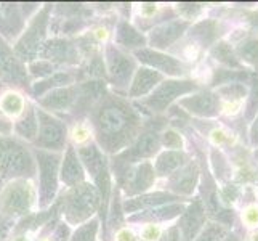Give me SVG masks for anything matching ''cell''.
Wrapping results in <instances>:
<instances>
[{
	"instance_id": "15",
	"label": "cell",
	"mask_w": 258,
	"mask_h": 241,
	"mask_svg": "<svg viewBox=\"0 0 258 241\" xmlns=\"http://www.w3.org/2000/svg\"><path fill=\"white\" fill-rule=\"evenodd\" d=\"M37 58L47 60L59 69H76L82 63V55L76 40L59 35H50L42 45Z\"/></svg>"
},
{
	"instance_id": "16",
	"label": "cell",
	"mask_w": 258,
	"mask_h": 241,
	"mask_svg": "<svg viewBox=\"0 0 258 241\" xmlns=\"http://www.w3.org/2000/svg\"><path fill=\"white\" fill-rule=\"evenodd\" d=\"M132 55L135 57L140 66H146L149 69H154L168 79H181V76L186 71L181 61L167 52H159V50L145 47V49L135 50Z\"/></svg>"
},
{
	"instance_id": "36",
	"label": "cell",
	"mask_w": 258,
	"mask_h": 241,
	"mask_svg": "<svg viewBox=\"0 0 258 241\" xmlns=\"http://www.w3.org/2000/svg\"><path fill=\"white\" fill-rule=\"evenodd\" d=\"M100 239V220L98 217L73 230L68 241H98Z\"/></svg>"
},
{
	"instance_id": "1",
	"label": "cell",
	"mask_w": 258,
	"mask_h": 241,
	"mask_svg": "<svg viewBox=\"0 0 258 241\" xmlns=\"http://www.w3.org/2000/svg\"><path fill=\"white\" fill-rule=\"evenodd\" d=\"M93 141L103 153L112 158L127 150L140 135L145 118L127 97L106 93L87 116Z\"/></svg>"
},
{
	"instance_id": "24",
	"label": "cell",
	"mask_w": 258,
	"mask_h": 241,
	"mask_svg": "<svg viewBox=\"0 0 258 241\" xmlns=\"http://www.w3.org/2000/svg\"><path fill=\"white\" fill-rule=\"evenodd\" d=\"M180 198L172 193H168L165 190H151L148 193L133 196V198H122V209L123 214L132 216V214H137L140 211H146V209H153L157 206H164V204H170V203H178Z\"/></svg>"
},
{
	"instance_id": "27",
	"label": "cell",
	"mask_w": 258,
	"mask_h": 241,
	"mask_svg": "<svg viewBox=\"0 0 258 241\" xmlns=\"http://www.w3.org/2000/svg\"><path fill=\"white\" fill-rule=\"evenodd\" d=\"M178 106H181L189 114L199 116V118H212L218 113L220 102L218 97L212 92H198L186 95L178 100Z\"/></svg>"
},
{
	"instance_id": "30",
	"label": "cell",
	"mask_w": 258,
	"mask_h": 241,
	"mask_svg": "<svg viewBox=\"0 0 258 241\" xmlns=\"http://www.w3.org/2000/svg\"><path fill=\"white\" fill-rule=\"evenodd\" d=\"M151 163H153L157 178H167L188 163V156H186L183 150H161L154 158V161H151Z\"/></svg>"
},
{
	"instance_id": "10",
	"label": "cell",
	"mask_w": 258,
	"mask_h": 241,
	"mask_svg": "<svg viewBox=\"0 0 258 241\" xmlns=\"http://www.w3.org/2000/svg\"><path fill=\"white\" fill-rule=\"evenodd\" d=\"M103 60L106 68V82L112 93L127 97L133 74L138 69V61L130 52H125L109 42L103 49Z\"/></svg>"
},
{
	"instance_id": "5",
	"label": "cell",
	"mask_w": 258,
	"mask_h": 241,
	"mask_svg": "<svg viewBox=\"0 0 258 241\" xmlns=\"http://www.w3.org/2000/svg\"><path fill=\"white\" fill-rule=\"evenodd\" d=\"M100 16L92 4H74V2H59L53 4L50 18V35L76 39L84 34L92 23Z\"/></svg>"
},
{
	"instance_id": "50",
	"label": "cell",
	"mask_w": 258,
	"mask_h": 241,
	"mask_svg": "<svg viewBox=\"0 0 258 241\" xmlns=\"http://www.w3.org/2000/svg\"><path fill=\"white\" fill-rule=\"evenodd\" d=\"M247 219L250 220V222H256V220H258V211H255V209L248 211V214H247Z\"/></svg>"
},
{
	"instance_id": "20",
	"label": "cell",
	"mask_w": 258,
	"mask_h": 241,
	"mask_svg": "<svg viewBox=\"0 0 258 241\" xmlns=\"http://www.w3.org/2000/svg\"><path fill=\"white\" fill-rule=\"evenodd\" d=\"M186 206L183 203H170V204H164V206H157L153 209H146V211H140L137 214H132V216L125 217V224L130 227H137V225H143V224H157L162 225L167 222H172L178 219L183 214Z\"/></svg>"
},
{
	"instance_id": "12",
	"label": "cell",
	"mask_w": 258,
	"mask_h": 241,
	"mask_svg": "<svg viewBox=\"0 0 258 241\" xmlns=\"http://www.w3.org/2000/svg\"><path fill=\"white\" fill-rule=\"evenodd\" d=\"M42 2H0V37L13 45Z\"/></svg>"
},
{
	"instance_id": "2",
	"label": "cell",
	"mask_w": 258,
	"mask_h": 241,
	"mask_svg": "<svg viewBox=\"0 0 258 241\" xmlns=\"http://www.w3.org/2000/svg\"><path fill=\"white\" fill-rule=\"evenodd\" d=\"M55 204L59 219L74 230L98 217L101 200L96 186L87 180L73 188H61Z\"/></svg>"
},
{
	"instance_id": "48",
	"label": "cell",
	"mask_w": 258,
	"mask_h": 241,
	"mask_svg": "<svg viewBox=\"0 0 258 241\" xmlns=\"http://www.w3.org/2000/svg\"><path fill=\"white\" fill-rule=\"evenodd\" d=\"M237 196V190H236V186H231V185H228V186H225L223 190H221V198H223L225 201H233L234 198Z\"/></svg>"
},
{
	"instance_id": "38",
	"label": "cell",
	"mask_w": 258,
	"mask_h": 241,
	"mask_svg": "<svg viewBox=\"0 0 258 241\" xmlns=\"http://www.w3.org/2000/svg\"><path fill=\"white\" fill-rule=\"evenodd\" d=\"M183 137L181 133L172 129V127H165L162 132H161V147L165 148V150H176V151H181L183 148Z\"/></svg>"
},
{
	"instance_id": "7",
	"label": "cell",
	"mask_w": 258,
	"mask_h": 241,
	"mask_svg": "<svg viewBox=\"0 0 258 241\" xmlns=\"http://www.w3.org/2000/svg\"><path fill=\"white\" fill-rule=\"evenodd\" d=\"M35 158V185H37V211H45L55 204L61 191L59 164L63 153H51L32 148Z\"/></svg>"
},
{
	"instance_id": "52",
	"label": "cell",
	"mask_w": 258,
	"mask_h": 241,
	"mask_svg": "<svg viewBox=\"0 0 258 241\" xmlns=\"http://www.w3.org/2000/svg\"><path fill=\"white\" fill-rule=\"evenodd\" d=\"M5 88H7V85H4L2 82H0V95H2V93L5 92Z\"/></svg>"
},
{
	"instance_id": "32",
	"label": "cell",
	"mask_w": 258,
	"mask_h": 241,
	"mask_svg": "<svg viewBox=\"0 0 258 241\" xmlns=\"http://www.w3.org/2000/svg\"><path fill=\"white\" fill-rule=\"evenodd\" d=\"M29 102H31V98L26 92L7 87L5 92L0 95V110H2L12 121H16L24 113Z\"/></svg>"
},
{
	"instance_id": "46",
	"label": "cell",
	"mask_w": 258,
	"mask_h": 241,
	"mask_svg": "<svg viewBox=\"0 0 258 241\" xmlns=\"http://www.w3.org/2000/svg\"><path fill=\"white\" fill-rule=\"evenodd\" d=\"M157 241H181V238H180V230H178L176 225L167 227V228H164L162 235L159 236Z\"/></svg>"
},
{
	"instance_id": "49",
	"label": "cell",
	"mask_w": 258,
	"mask_h": 241,
	"mask_svg": "<svg viewBox=\"0 0 258 241\" xmlns=\"http://www.w3.org/2000/svg\"><path fill=\"white\" fill-rule=\"evenodd\" d=\"M252 141L255 145H258V118L255 119V124L252 127Z\"/></svg>"
},
{
	"instance_id": "41",
	"label": "cell",
	"mask_w": 258,
	"mask_h": 241,
	"mask_svg": "<svg viewBox=\"0 0 258 241\" xmlns=\"http://www.w3.org/2000/svg\"><path fill=\"white\" fill-rule=\"evenodd\" d=\"M202 12V5L201 4H191V2H181L178 4L175 8V13L180 16V20L191 23L196 16H199Z\"/></svg>"
},
{
	"instance_id": "22",
	"label": "cell",
	"mask_w": 258,
	"mask_h": 241,
	"mask_svg": "<svg viewBox=\"0 0 258 241\" xmlns=\"http://www.w3.org/2000/svg\"><path fill=\"white\" fill-rule=\"evenodd\" d=\"M206 224V208H204L202 200H192L183 214L178 217V230H180L181 241H194L199 235V231Z\"/></svg>"
},
{
	"instance_id": "21",
	"label": "cell",
	"mask_w": 258,
	"mask_h": 241,
	"mask_svg": "<svg viewBox=\"0 0 258 241\" xmlns=\"http://www.w3.org/2000/svg\"><path fill=\"white\" fill-rule=\"evenodd\" d=\"M199 166L196 161H188L176 172L165 178V191L175 196H189L194 193L199 182Z\"/></svg>"
},
{
	"instance_id": "31",
	"label": "cell",
	"mask_w": 258,
	"mask_h": 241,
	"mask_svg": "<svg viewBox=\"0 0 258 241\" xmlns=\"http://www.w3.org/2000/svg\"><path fill=\"white\" fill-rule=\"evenodd\" d=\"M76 151H77V156L81 159V163L85 169L88 180L93 178L103 167L109 164V158L103 153L95 141H92V143H88L82 148H77Z\"/></svg>"
},
{
	"instance_id": "14",
	"label": "cell",
	"mask_w": 258,
	"mask_h": 241,
	"mask_svg": "<svg viewBox=\"0 0 258 241\" xmlns=\"http://www.w3.org/2000/svg\"><path fill=\"white\" fill-rule=\"evenodd\" d=\"M0 82L10 88H18L29 95L31 79L23 61L15 55L13 47L0 37Z\"/></svg>"
},
{
	"instance_id": "33",
	"label": "cell",
	"mask_w": 258,
	"mask_h": 241,
	"mask_svg": "<svg viewBox=\"0 0 258 241\" xmlns=\"http://www.w3.org/2000/svg\"><path fill=\"white\" fill-rule=\"evenodd\" d=\"M68 141H69V145H73L76 150L92 143L93 133L87 119L73 121L68 124Z\"/></svg>"
},
{
	"instance_id": "42",
	"label": "cell",
	"mask_w": 258,
	"mask_h": 241,
	"mask_svg": "<svg viewBox=\"0 0 258 241\" xmlns=\"http://www.w3.org/2000/svg\"><path fill=\"white\" fill-rule=\"evenodd\" d=\"M237 53L241 55L247 63L258 65V40H247L241 43L237 49Z\"/></svg>"
},
{
	"instance_id": "37",
	"label": "cell",
	"mask_w": 258,
	"mask_h": 241,
	"mask_svg": "<svg viewBox=\"0 0 258 241\" xmlns=\"http://www.w3.org/2000/svg\"><path fill=\"white\" fill-rule=\"evenodd\" d=\"M210 53L217 61H220V63H223L229 68H241V63H239V60L236 58V55L226 42H218L217 45L212 47Z\"/></svg>"
},
{
	"instance_id": "25",
	"label": "cell",
	"mask_w": 258,
	"mask_h": 241,
	"mask_svg": "<svg viewBox=\"0 0 258 241\" xmlns=\"http://www.w3.org/2000/svg\"><path fill=\"white\" fill-rule=\"evenodd\" d=\"M111 42L114 45H117L119 49L130 52V53L148 47L146 34L137 29L135 26L130 23V20H122V18H117V21H115Z\"/></svg>"
},
{
	"instance_id": "47",
	"label": "cell",
	"mask_w": 258,
	"mask_h": 241,
	"mask_svg": "<svg viewBox=\"0 0 258 241\" xmlns=\"http://www.w3.org/2000/svg\"><path fill=\"white\" fill-rule=\"evenodd\" d=\"M39 231H21V233L12 235L10 241H35Z\"/></svg>"
},
{
	"instance_id": "43",
	"label": "cell",
	"mask_w": 258,
	"mask_h": 241,
	"mask_svg": "<svg viewBox=\"0 0 258 241\" xmlns=\"http://www.w3.org/2000/svg\"><path fill=\"white\" fill-rule=\"evenodd\" d=\"M220 93H221V95H225L226 98H241V97H244V93H245V88H244L241 84L233 82V84H228L226 87L221 88Z\"/></svg>"
},
{
	"instance_id": "6",
	"label": "cell",
	"mask_w": 258,
	"mask_h": 241,
	"mask_svg": "<svg viewBox=\"0 0 258 241\" xmlns=\"http://www.w3.org/2000/svg\"><path fill=\"white\" fill-rule=\"evenodd\" d=\"M37 185L32 178H16L0 190V219L16 222L37 211Z\"/></svg>"
},
{
	"instance_id": "23",
	"label": "cell",
	"mask_w": 258,
	"mask_h": 241,
	"mask_svg": "<svg viewBox=\"0 0 258 241\" xmlns=\"http://www.w3.org/2000/svg\"><path fill=\"white\" fill-rule=\"evenodd\" d=\"M85 169L77 156V151L73 145H68L66 150L61 155L59 164V183L61 188H73L84 182H87Z\"/></svg>"
},
{
	"instance_id": "51",
	"label": "cell",
	"mask_w": 258,
	"mask_h": 241,
	"mask_svg": "<svg viewBox=\"0 0 258 241\" xmlns=\"http://www.w3.org/2000/svg\"><path fill=\"white\" fill-rule=\"evenodd\" d=\"M223 241H239V238L236 235H229V236H225Z\"/></svg>"
},
{
	"instance_id": "44",
	"label": "cell",
	"mask_w": 258,
	"mask_h": 241,
	"mask_svg": "<svg viewBox=\"0 0 258 241\" xmlns=\"http://www.w3.org/2000/svg\"><path fill=\"white\" fill-rule=\"evenodd\" d=\"M256 111H258V77H255L253 80L250 100H248V106H247V118H252Z\"/></svg>"
},
{
	"instance_id": "18",
	"label": "cell",
	"mask_w": 258,
	"mask_h": 241,
	"mask_svg": "<svg viewBox=\"0 0 258 241\" xmlns=\"http://www.w3.org/2000/svg\"><path fill=\"white\" fill-rule=\"evenodd\" d=\"M172 18H176L175 12L168 10V8H162L159 4H153V2L132 4L130 23L143 34L151 31L157 24H161L167 20H172Z\"/></svg>"
},
{
	"instance_id": "9",
	"label": "cell",
	"mask_w": 258,
	"mask_h": 241,
	"mask_svg": "<svg viewBox=\"0 0 258 241\" xmlns=\"http://www.w3.org/2000/svg\"><path fill=\"white\" fill-rule=\"evenodd\" d=\"M198 90V84L189 79H164L146 98L133 102L135 108L141 113L143 118L162 116L170 110L173 102Z\"/></svg>"
},
{
	"instance_id": "8",
	"label": "cell",
	"mask_w": 258,
	"mask_h": 241,
	"mask_svg": "<svg viewBox=\"0 0 258 241\" xmlns=\"http://www.w3.org/2000/svg\"><path fill=\"white\" fill-rule=\"evenodd\" d=\"M53 4H42L40 10L35 13L31 20L26 23L21 35L13 43L15 55L20 58L24 65L31 63L39 57V52L45 40L50 37V18H51Z\"/></svg>"
},
{
	"instance_id": "11",
	"label": "cell",
	"mask_w": 258,
	"mask_h": 241,
	"mask_svg": "<svg viewBox=\"0 0 258 241\" xmlns=\"http://www.w3.org/2000/svg\"><path fill=\"white\" fill-rule=\"evenodd\" d=\"M111 175L123 200L148 193L157 183V175L151 161H143L128 167H111Z\"/></svg>"
},
{
	"instance_id": "19",
	"label": "cell",
	"mask_w": 258,
	"mask_h": 241,
	"mask_svg": "<svg viewBox=\"0 0 258 241\" xmlns=\"http://www.w3.org/2000/svg\"><path fill=\"white\" fill-rule=\"evenodd\" d=\"M76 100H77V82L68 87L55 88V90L48 92L47 95H43L34 103L37 105L39 108L58 116V118H61L66 122L71 111L74 108Z\"/></svg>"
},
{
	"instance_id": "26",
	"label": "cell",
	"mask_w": 258,
	"mask_h": 241,
	"mask_svg": "<svg viewBox=\"0 0 258 241\" xmlns=\"http://www.w3.org/2000/svg\"><path fill=\"white\" fill-rule=\"evenodd\" d=\"M164 77L161 73H157L154 69H149L146 66H138V69L133 74V79L130 82L127 98L130 102H138L146 98L154 88L162 82Z\"/></svg>"
},
{
	"instance_id": "39",
	"label": "cell",
	"mask_w": 258,
	"mask_h": 241,
	"mask_svg": "<svg viewBox=\"0 0 258 241\" xmlns=\"http://www.w3.org/2000/svg\"><path fill=\"white\" fill-rule=\"evenodd\" d=\"M226 236V230L218 224H207L199 231L194 241H221Z\"/></svg>"
},
{
	"instance_id": "40",
	"label": "cell",
	"mask_w": 258,
	"mask_h": 241,
	"mask_svg": "<svg viewBox=\"0 0 258 241\" xmlns=\"http://www.w3.org/2000/svg\"><path fill=\"white\" fill-rule=\"evenodd\" d=\"M133 228L137 231L138 241H157L164 231L162 225H157V224H143Z\"/></svg>"
},
{
	"instance_id": "53",
	"label": "cell",
	"mask_w": 258,
	"mask_h": 241,
	"mask_svg": "<svg viewBox=\"0 0 258 241\" xmlns=\"http://www.w3.org/2000/svg\"><path fill=\"white\" fill-rule=\"evenodd\" d=\"M256 158H258V151H256Z\"/></svg>"
},
{
	"instance_id": "3",
	"label": "cell",
	"mask_w": 258,
	"mask_h": 241,
	"mask_svg": "<svg viewBox=\"0 0 258 241\" xmlns=\"http://www.w3.org/2000/svg\"><path fill=\"white\" fill-rule=\"evenodd\" d=\"M167 127V119L164 116L145 118L143 129L133 143L123 150L122 153L109 158V167H128L132 164L151 161L157 156L161 147V132Z\"/></svg>"
},
{
	"instance_id": "28",
	"label": "cell",
	"mask_w": 258,
	"mask_h": 241,
	"mask_svg": "<svg viewBox=\"0 0 258 241\" xmlns=\"http://www.w3.org/2000/svg\"><path fill=\"white\" fill-rule=\"evenodd\" d=\"M76 69H59L45 79L32 82L31 90H29V98L32 102H37L39 98H42L43 95H47L51 90H55V88L76 84L77 82V71Z\"/></svg>"
},
{
	"instance_id": "45",
	"label": "cell",
	"mask_w": 258,
	"mask_h": 241,
	"mask_svg": "<svg viewBox=\"0 0 258 241\" xmlns=\"http://www.w3.org/2000/svg\"><path fill=\"white\" fill-rule=\"evenodd\" d=\"M0 137H13V121L0 110Z\"/></svg>"
},
{
	"instance_id": "29",
	"label": "cell",
	"mask_w": 258,
	"mask_h": 241,
	"mask_svg": "<svg viewBox=\"0 0 258 241\" xmlns=\"http://www.w3.org/2000/svg\"><path fill=\"white\" fill-rule=\"evenodd\" d=\"M37 132H39L37 105L31 100L28 106H26L24 113L16 121H13V137L32 147L35 138H37Z\"/></svg>"
},
{
	"instance_id": "4",
	"label": "cell",
	"mask_w": 258,
	"mask_h": 241,
	"mask_svg": "<svg viewBox=\"0 0 258 241\" xmlns=\"http://www.w3.org/2000/svg\"><path fill=\"white\" fill-rule=\"evenodd\" d=\"M16 178L35 180L32 147L15 137H0V190Z\"/></svg>"
},
{
	"instance_id": "13",
	"label": "cell",
	"mask_w": 258,
	"mask_h": 241,
	"mask_svg": "<svg viewBox=\"0 0 258 241\" xmlns=\"http://www.w3.org/2000/svg\"><path fill=\"white\" fill-rule=\"evenodd\" d=\"M37 119H39V132L37 138L32 143V148L51 151V153H63L68 141V124L45 110L37 106Z\"/></svg>"
},
{
	"instance_id": "17",
	"label": "cell",
	"mask_w": 258,
	"mask_h": 241,
	"mask_svg": "<svg viewBox=\"0 0 258 241\" xmlns=\"http://www.w3.org/2000/svg\"><path fill=\"white\" fill-rule=\"evenodd\" d=\"M191 28V23L183 21L180 18H172L161 24L154 26L146 32L148 47L159 52H167L183 37V34Z\"/></svg>"
},
{
	"instance_id": "34",
	"label": "cell",
	"mask_w": 258,
	"mask_h": 241,
	"mask_svg": "<svg viewBox=\"0 0 258 241\" xmlns=\"http://www.w3.org/2000/svg\"><path fill=\"white\" fill-rule=\"evenodd\" d=\"M191 39L196 40L201 45H209V43L213 42L215 39V32H217V23L212 21V20H206V21H201L198 24L191 26L188 29Z\"/></svg>"
},
{
	"instance_id": "35",
	"label": "cell",
	"mask_w": 258,
	"mask_h": 241,
	"mask_svg": "<svg viewBox=\"0 0 258 241\" xmlns=\"http://www.w3.org/2000/svg\"><path fill=\"white\" fill-rule=\"evenodd\" d=\"M26 69H28V76L31 79V82H37V80H42L48 76H51L53 73L59 71L58 66H55L53 63L47 60H42V58H35L34 61L26 65Z\"/></svg>"
},
{
	"instance_id": "54",
	"label": "cell",
	"mask_w": 258,
	"mask_h": 241,
	"mask_svg": "<svg viewBox=\"0 0 258 241\" xmlns=\"http://www.w3.org/2000/svg\"><path fill=\"white\" fill-rule=\"evenodd\" d=\"M98 241H100V239H98Z\"/></svg>"
}]
</instances>
